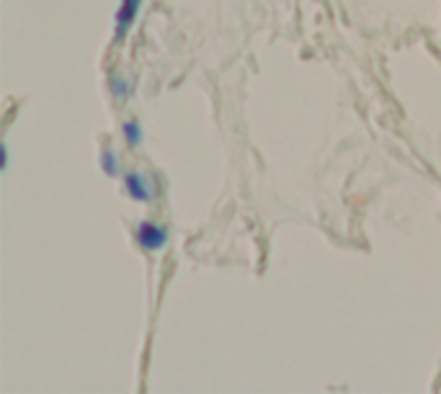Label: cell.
Returning <instances> with one entry per match:
<instances>
[{
    "mask_svg": "<svg viewBox=\"0 0 441 394\" xmlns=\"http://www.w3.org/2000/svg\"><path fill=\"white\" fill-rule=\"evenodd\" d=\"M124 191H127V196L134 199V201H153L158 188H155V181L150 175L132 171L124 175Z\"/></svg>",
    "mask_w": 441,
    "mask_h": 394,
    "instance_id": "cell-2",
    "label": "cell"
},
{
    "mask_svg": "<svg viewBox=\"0 0 441 394\" xmlns=\"http://www.w3.org/2000/svg\"><path fill=\"white\" fill-rule=\"evenodd\" d=\"M122 134H124V142L129 144V147H140L144 140V131L140 129V124L137 122H127L122 127Z\"/></svg>",
    "mask_w": 441,
    "mask_h": 394,
    "instance_id": "cell-4",
    "label": "cell"
},
{
    "mask_svg": "<svg viewBox=\"0 0 441 394\" xmlns=\"http://www.w3.org/2000/svg\"><path fill=\"white\" fill-rule=\"evenodd\" d=\"M101 168L106 175H119V160L111 150H103L101 152Z\"/></svg>",
    "mask_w": 441,
    "mask_h": 394,
    "instance_id": "cell-5",
    "label": "cell"
},
{
    "mask_svg": "<svg viewBox=\"0 0 441 394\" xmlns=\"http://www.w3.org/2000/svg\"><path fill=\"white\" fill-rule=\"evenodd\" d=\"M168 243V230L155 222H140L137 224V245L144 253H158Z\"/></svg>",
    "mask_w": 441,
    "mask_h": 394,
    "instance_id": "cell-1",
    "label": "cell"
},
{
    "mask_svg": "<svg viewBox=\"0 0 441 394\" xmlns=\"http://www.w3.org/2000/svg\"><path fill=\"white\" fill-rule=\"evenodd\" d=\"M140 3H142V0H122V8L116 13V36H122L124 31L132 26L134 16H137V10H140Z\"/></svg>",
    "mask_w": 441,
    "mask_h": 394,
    "instance_id": "cell-3",
    "label": "cell"
},
{
    "mask_svg": "<svg viewBox=\"0 0 441 394\" xmlns=\"http://www.w3.org/2000/svg\"><path fill=\"white\" fill-rule=\"evenodd\" d=\"M109 88H111L114 98H127L129 96V80H124V78H111Z\"/></svg>",
    "mask_w": 441,
    "mask_h": 394,
    "instance_id": "cell-6",
    "label": "cell"
}]
</instances>
